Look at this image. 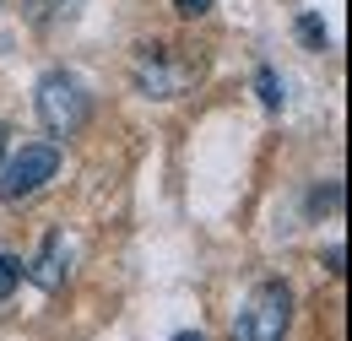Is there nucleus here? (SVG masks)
I'll list each match as a JSON object with an SVG mask.
<instances>
[{
    "mask_svg": "<svg viewBox=\"0 0 352 341\" xmlns=\"http://www.w3.org/2000/svg\"><path fill=\"white\" fill-rule=\"evenodd\" d=\"M33 103H38V125H44L54 141L76 135V130L87 125V114H92L87 87L76 82L71 71H49L44 82H38V92H33Z\"/></svg>",
    "mask_w": 352,
    "mask_h": 341,
    "instance_id": "1",
    "label": "nucleus"
},
{
    "mask_svg": "<svg viewBox=\"0 0 352 341\" xmlns=\"http://www.w3.org/2000/svg\"><path fill=\"white\" fill-rule=\"evenodd\" d=\"M287 325H293V293H287V282H261L244 298L239 320H233V341H282Z\"/></svg>",
    "mask_w": 352,
    "mask_h": 341,
    "instance_id": "2",
    "label": "nucleus"
},
{
    "mask_svg": "<svg viewBox=\"0 0 352 341\" xmlns=\"http://www.w3.org/2000/svg\"><path fill=\"white\" fill-rule=\"evenodd\" d=\"M54 173H60V146H54V141H28L11 163H0V201H6V206L33 201Z\"/></svg>",
    "mask_w": 352,
    "mask_h": 341,
    "instance_id": "3",
    "label": "nucleus"
},
{
    "mask_svg": "<svg viewBox=\"0 0 352 341\" xmlns=\"http://www.w3.org/2000/svg\"><path fill=\"white\" fill-rule=\"evenodd\" d=\"M190 82H195L190 60H174L168 43H141V54H135V87L146 98H179Z\"/></svg>",
    "mask_w": 352,
    "mask_h": 341,
    "instance_id": "4",
    "label": "nucleus"
},
{
    "mask_svg": "<svg viewBox=\"0 0 352 341\" xmlns=\"http://www.w3.org/2000/svg\"><path fill=\"white\" fill-rule=\"evenodd\" d=\"M22 276L33 287H44V293H60L65 276H71V244H65V233H49L44 250L33 255V265H22Z\"/></svg>",
    "mask_w": 352,
    "mask_h": 341,
    "instance_id": "5",
    "label": "nucleus"
},
{
    "mask_svg": "<svg viewBox=\"0 0 352 341\" xmlns=\"http://www.w3.org/2000/svg\"><path fill=\"white\" fill-rule=\"evenodd\" d=\"M71 6H76V0H22V11H28V22H33V28H49V22L71 16Z\"/></svg>",
    "mask_w": 352,
    "mask_h": 341,
    "instance_id": "6",
    "label": "nucleus"
},
{
    "mask_svg": "<svg viewBox=\"0 0 352 341\" xmlns=\"http://www.w3.org/2000/svg\"><path fill=\"white\" fill-rule=\"evenodd\" d=\"M255 92H261L265 109H282V98H287V92H282V76H276L271 65H261V71H255Z\"/></svg>",
    "mask_w": 352,
    "mask_h": 341,
    "instance_id": "7",
    "label": "nucleus"
},
{
    "mask_svg": "<svg viewBox=\"0 0 352 341\" xmlns=\"http://www.w3.org/2000/svg\"><path fill=\"white\" fill-rule=\"evenodd\" d=\"M16 282H22V260L0 250V303H6L11 293H16Z\"/></svg>",
    "mask_w": 352,
    "mask_h": 341,
    "instance_id": "8",
    "label": "nucleus"
},
{
    "mask_svg": "<svg viewBox=\"0 0 352 341\" xmlns=\"http://www.w3.org/2000/svg\"><path fill=\"white\" fill-rule=\"evenodd\" d=\"M298 38H304L309 49H325V22H320V16H309V11H304V16H298Z\"/></svg>",
    "mask_w": 352,
    "mask_h": 341,
    "instance_id": "9",
    "label": "nucleus"
},
{
    "mask_svg": "<svg viewBox=\"0 0 352 341\" xmlns=\"http://www.w3.org/2000/svg\"><path fill=\"white\" fill-rule=\"evenodd\" d=\"M174 11H179V16H206L212 0H174Z\"/></svg>",
    "mask_w": 352,
    "mask_h": 341,
    "instance_id": "10",
    "label": "nucleus"
},
{
    "mask_svg": "<svg viewBox=\"0 0 352 341\" xmlns=\"http://www.w3.org/2000/svg\"><path fill=\"white\" fill-rule=\"evenodd\" d=\"M6 146H11V130H6V120H0V163H6Z\"/></svg>",
    "mask_w": 352,
    "mask_h": 341,
    "instance_id": "11",
    "label": "nucleus"
},
{
    "mask_svg": "<svg viewBox=\"0 0 352 341\" xmlns=\"http://www.w3.org/2000/svg\"><path fill=\"white\" fill-rule=\"evenodd\" d=\"M174 341H206V336H201V331H179Z\"/></svg>",
    "mask_w": 352,
    "mask_h": 341,
    "instance_id": "12",
    "label": "nucleus"
}]
</instances>
